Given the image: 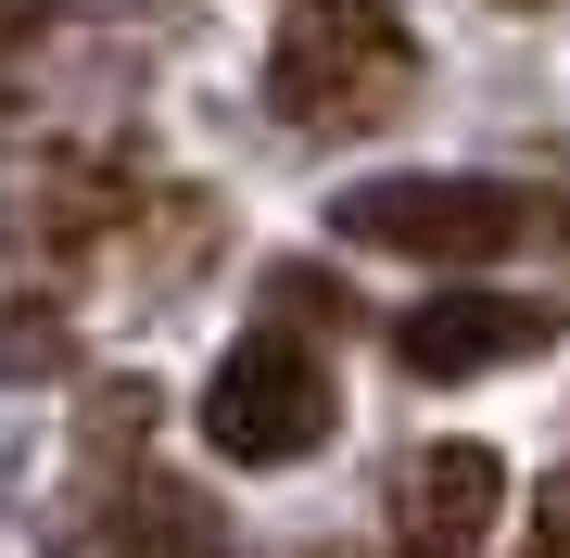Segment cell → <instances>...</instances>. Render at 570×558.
<instances>
[{"label":"cell","mask_w":570,"mask_h":558,"mask_svg":"<svg viewBox=\"0 0 570 558\" xmlns=\"http://www.w3.org/2000/svg\"><path fill=\"white\" fill-rule=\"evenodd\" d=\"M51 26H63V0H0V63H26Z\"/></svg>","instance_id":"9"},{"label":"cell","mask_w":570,"mask_h":558,"mask_svg":"<svg viewBox=\"0 0 570 558\" xmlns=\"http://www.w3.org/2000/svg\"><path fill=\"white\" fill-rule=\"evenodd\" d=\"M153 419H165V393H153V381H89V407H77V444L102 457V470H127V457L153 444Z\"/></svg>","instance_id":"7"},{"label":"cell","mask_w":570,"mask_h":558,"mask_svg":"<svg viewBox=\"0 0 570 558\" xmlns=\"http://www.w3.org/2000/svg\"><path fill=\"white\" fill-rule=\"evenodd\" d=\"M532 190L508 178H355L343 204H330V228L367 254H419V267H482V254L532 242Z\"/></svg>","instance_id":"3"},{"label":"cell","mask_w":570,"mask_h":558,"mask_svg":"<svg viewBox=\"0 0 570 558\" xmlns=\"http://www.w3.org/2000/svg\"><path fill=\"white\" fill-rule=\"evenodd\" d=\"M546 343H558V305H532V292H431V305L393 317V355L419 381H482V369H520Z\"/></svg>","instance_id":"5"},{"label":"cell","mask_w":570,"mask_h":558,"mask_svg":"<svg viewBox=\"0 0 570 558\" xmlns=\"http://www.w3.org/2000/svg\"><path fill=\"white\" fill-rule=\"evenodd\" d=\"M127 216H140V178H127V153H102V140L39 153V178L0 190V228H13L26 254H102Z\"/></svg>","instance_id":"6"},{"label":"cell","mask_w":570,"mask_h":558,"mask_svg":"<svg viewBox=\"0 0 570 558\" xmlns=\"http://www.w3.org/2000/svg\"><path fill=\"white\" fill-rule=\"evenodd\" d=\"M520 13H546V0H520Z\"/></svg>","instance_id":"11"},{"label":"cell","mask_w":570,"mask_h":558,"mask_svg":"<svg viewBox=\"0 0 570 558\" xmlns=\"http://www.w3.org/2000/svg\"><path fill=\"white\" fill-rule=\"evenodd\" d=\"M63 355H77V343H63V317L39 305V292H26V305H0V393H13V381H51Z\"/></svg>","instance_id":"8"},{"label":"cell","mask_w":570,"mask_h":558,"mask_svg":"<svg viewBox=\"0 0 570 558\" xmlns=\"http://www.w3.org/2000/svg\"><path fill=\"white\" fill-rule=\"evenodd\" d=\"M330 419H343V381H330V355L292 343V331H254L204 381V444L228 470H292V457L330 444Z\"/></svg>","instance_id":"2"},{"label":"cell","mask_w":570,"mask_h":558,"mask_svg":"<svg viewBox=\"0 0 570 558\" xmlns=\"http://www.w3.org/2000/svg\"><path fill=\"white\" fill-rule=\"evenodd\" d=\"M266 102L279 127H317V140H355V127L419 102V39L381 0H292L279 39H266Z\"/></svg>","instance_id":"1"},{"label":"cell","mask_w":570,"mask_h":558,"mask_svg":"<svg viewBox=\"0 0 570 558\" xmlns=\"http://www.w3.org/2000/svg\"><path fill=\"white\" fill-rule=\"evenodd\" d=\"M494 508H508V470L494 444H406L393 457V558H482Z\"/></svg>","instance_id":"4"},{"label":"cell","mask_w":570,"mask_h":558,"mask_svg":"<svg viewBox=\"0 0 570 558\" xmlns=\"http://www.w3.org/2000/svg\"><path fill=\"white\" fill-rule=\"evenodd\" d=\"M520 558H570V508H546V520H532V546Z\"/></svg>","instance_id":"10"}]
</instances>
